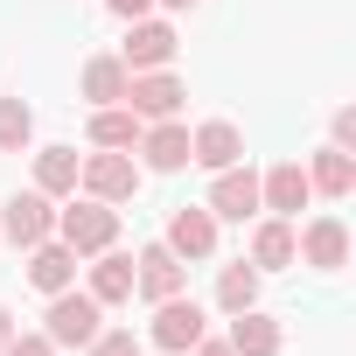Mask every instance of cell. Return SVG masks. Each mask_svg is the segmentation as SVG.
I'll list each match as a JSON object with an SVG mask.
<instances>
[{"label": "cell", "instance_id": "obj_1", "mask_svg": "<svg viewBox=\"0 0 356 356\" xmlns=\"http://www.w3.org/2000/svg\"><path fill=\"white\" fill-rule=\"evenodd\" d=\"M56 238H63L77 259H91V252L119 245V210L98 203V196H63V210H56Z\"/></svg>", "mask_w": 356, "mask_h": 356}, {"label": "cell", "instance_id": "obj_2", "mask_svg": "<svg viewBox=\"0 0 356 356\" xmlns=\"http://www.w3.org/2000/svg\"><path fill=\"white\" fill-rule=\"evenodd\" d=\"M203 335H210V314H203V300H189V293H168V300H154L147 342H154L161 356H189Z\"/></svg>", "mask_w": 356, "mask_h": 356}, {"label": "cell", "instance_id": "obj_3", "mask_svg": "<svg viewBox=\"0 0 356 356\" xmlns=\"http://www.w3.org/2000/svg\"><path fill=\"white\" fill-rule=\"evenodd\" d=\"M133 189H140V161L133 154H119V147H91L84 154V168H77V196H98V203H133Z\"/></svg>", "mask_w": 356, "mask_h": 356}, {"label": "cell", "instance_id": "obj_4", "mask_svg": "<svg viewBox=\"0 0 356 356\" xmlns=\"http://www.w3.org/2000/svg\"><path fill=\"white\" fill-rule=\"evenodd\" d=\"M105 328V307L84 293V286H63V293H49V314H42V335L56 342V349H84L91 335Z\"/></svg>", "mask_w": 356, "mask_h": 356}, {"label": "cell", "instance_id": "obj_5", "mask_svg": "<svg viewBox=\"0 0 356 356\" xmlns=\"http://www.w3.org/2000/svg\"><path fill=\"white\" fill-rule=\"evenodd\" d=\"M293 266H314V273H342V266H349V224H342L335 210L307 217V224L293 231Z\"/></svg>", "mask_w": 356, "mask_h": 356}, {"label": "cell", "instance_id": "obj_6", "mask_svg": "<svg viewBox=\"0 0 356 356\" xmlns=\"http://www.w3.org/2000/svg\"><path fill=\"white\" fill-rule=\"evenodd\" d=\"M0 238H8L15 252H29V245L56 238V203H49L42 189H22V196H8V203H0Z\"/></svg>", "mask_w": 356, "mask_h": 356}, {"label": "cell", "instance_id": "obj_7", "mask_svg": "<svg viewBox=\"0 0 356 356\" xmlns=\"http://www.w3.org/2000/svg\"><path fill=\"white\" fill-rule=\"evenodd\" d=\"M217 217L203 210V203H182V210H175L168 217V231H161V245L175 252V259H182V266H203V259H217Z\"/></svg>", "mask_w": 356, "mask_h": 356}, {"label": "cell", "instance_id": "obj_8", "mask_svg": "<svg viewBox=\"0 0 356 356\" xmlns=\"http://www.w3.org/2000/svg\"><path fill=\"white\" fill-rule=\"evenodd\" d=\"M133 293H140L147 307H154V300H168V293H189V266L154 238V245H140V252H133Z\"/></svg>", "mask_w": 356, "mask_h": 356}, {"label": "cell", "instance_id": "obj_9", "mask_svg": "<svg viewBox=\"0 0 356 356\" xmlns=\"http://www.w3.org/2000/svg\"><path fill=\"white\" fill-rule=\"evenodd\" d=\"M133 154H140V175H182L189 168V126L182 119H147Z\"/></svg>", "mask_w": 356, "mask_h": 356}, {"label": "cell", "instance_id": "obj_10", "mask_svg": "<svg viewBox=\"0 0 356 356\" xmlns=\"http://www.w3.org/2000/svg\"><path fill=\"white\" fill-rule=\"evenodd\" d=\"M175 49H182V35H175L168 22H154V15H140V22H126L119 63L126 70H175Z\"/></svg>", "mask_w": 356, "mask_h": 356}, {"label": "cell", "instance_id": "obj_11", "mask_svg": "<svg viewBox=\"0 0 356 356\" xmlns=\"http://www.w3.org/2000/svg\"><path fill=\"white\" fill-rule=\"evenodd\" d=\"M217 224H245V217H259V175L238 161V168H217L210 175V203H203Z\"/></svg>", "mask_w": 356, "mask_h": 356}, {"label": "cell", "instance_id": "obj_12", "mask_svg": "<svg viewBox=\"0 0 356 356\" xmlns=\"http://www.w3.org/2000/svg\"><path fill=\"white\" fill-rule=\"evenodd\" d=\"M307 203H314V189H307V168L300 161H273L259 175V210L266 217H300Z\"/></svg>", "mask_w": 356, "mask_h": 356}, {"label": "cell", "instance_id": "obj_13", "mask_svg": "<svg viewBox=\"0 0 356 356\" xmlns=\"http://www.w3.org/2000/svg\"><path fill=\"white\" fill-rule=\"evenodd\" d=\"M182 98H189V84L175 70H133V84H126V105L140 119H182Z\"/></svg>", "mask_w": 356, "mask_h": 356}, {"label": "cell", "instance_id": "obj_14", "mask_svg": "<svg viewBox=\"0 0 356 356\" xmlns=\"http://www.w3.org/2000/svg\"><path fill=\"white\" fill-rule=\"evenodd\" d=\"M238 161H245V133H238L231 119H203V126L189 133V168L217 175V168H238Z\"/></svg>", "mask_w": 356, "mask_h": 356}, {"label": "cell", "instance_id": "obj_15", "mask_svg": "<svg viewBox=\"0 0 356 356\" xmlns=\"http://www.w3.org/2000/svg\"><path fill=\"white\" fill-rule=\"evenodd\" d=\"M84 293H91L98 307H126V300H133V252H119V245L91 252V273H84Z\"/></svg>", "mask_w": 356, "mask_h": 356}, {"label": "cell", "instance_id": "obj_16", "mask_svg": "<svg viewBox=\"0 0 356 356\" xmlns=\"http://www.w3.org/2000/svg\"><path fill=\"white\" fill-rule=\"evenodd\" d=\"M77 252L63 245V238H42V245H29V286L35 293H63V286H77Z\"/></svg>", "mask_w": 356, "mask_h": 356}, {"label": "cell", "instance_id": "obj_17", "mask_svg": "<svg viewBox=\"0 0 356 356\" xmlns=\"http://www.w3.org/2000/svg\"><path fill=\"white\" fill-rule=\"evenodd\" d=\"M224 342H231V356H280V349H286V328H280L266 307H245V314H231Z\"/></svg>", "mask_w": 356, "mask_h": 356}, {"label": "cell", "instance_id": "obj_18", "mask_svg": "<svg viewBox=\"0 0 356 356\" xmlns=\"http://www.w3.org/2000/svg\"><path fill=\"white\" fill-rule=\"evenodd\" d=\"M126 84H133V70L119 63V49H105V56H84V70H77V91H84V105H126Z\"/></svg>", "mask_w": 356, "mask_h": 356}, {"label": "cell", "instance_id": "obj_19", "mask_svg": "<svg viewBox=\"0 0 356 356\" xmlns=\"http://www.w3.org/2000/svg\"><path fill=\"white\" fill-rule=\"evenodd\" d=\"M259 273H286L293 266V217H252V252H245Z\"/></svg>", "mask_w": 356, "mask_h": 356}, {"label": "cell", "instance_id": "obj_20", "mask_svg": "<svg viewBox=\"0 0 356 356\" xmlns=\"http://www.w3.org/2000/svg\"><path fill=\"white\" fill-rule=\"evenodd\" d=\"M140 126H147V119H140L133 105H91L84 140H91V147H119V154H133V147H140Z\"/></svg>", "mask_w": 356, "mask_h": 356}, {"label": "cell", "instance_id": "obj_21", "mask_svg": "<svg viewBox=\"0 0 356 356\" xmlns=\"http://www.w3.org/2000/svg\"><path fill=\"white\" fill-rule=\"evenodd\" d=\"M300 168H307V189L328 196V203H342V196L356 189V154H342V147H321V154L300 161Z\"/></svg>", "mask_w": 356, "mask_h": 356}, {"label": "cell", "instance_id": "obj_22", "mask_svg": "<svg viewBox=\"0 0 356 356\" xmlns=\"http://www.w3.org/2000/svg\"><path fill=\"white\" fill-rule=\"evenodd\" d=\"M77 168H84V154H77V147H35V189H42L49 203L77 196Z\"/></svg>", "mask_w": 356, "mask_h": 356}, {"label": "cell", "instance_id": "obj_23", "mask_svg": "<svg viewBox=\"0 0 356 356\" xmlns=\"http://www.w3.org/2000/svg\"><path fill=\"white\" fill-rule=\"evenodd\" d=\"M217 307H224V314L259 307V266H252V259H238V266H224V273H217Z\"/></svg>", "mask_w": 356, "mask_h": 356}, {"label": "cell", "instance_id": "obj_24", "mask_svg": "<svg viewBox=\"0 0 356 356\" xmlns=\"http://www.w3.org/2000/svg\"><path fill=\"white\" fill-rule=\"evenodd\" d=\"M29 140H35V112L22 98H0V154H29Z\"/></svg>", "mask_w": 356, "mask_h": 356}, {"label": "cell", "instance_id": "obj_25", "mask_svg": "<svg viewBox=\"0 0 356 356\" xmlns=\"http://www.w3.org/2000/svg\"><path fill=\"white\" fill-rule=\"evenodd\" d=\"M77 356H140V335H133V328H98Z\"/></svg>", "mask_w": 356, "mask_h": 356}, {"label": "cell", "instance_id": "obj_26", "mask_svg": "<svg viewBox=\"0 0 356 356\" xmlns=\"http://www.w3.org/2000/svg\"><path fill=\"white\" fill-rule=\"evenodd\" d=\"M0 356H63V349H56V342H49L42 328H15V335H8V349H0Z\"/></svg>", "mask_w": 356, "mask_h": 356}, {"label": "cell", "instance_id": "obj_27", "mask_svg": "<svg viewBox=\"0 0 356 356\" xmlns=\"http://www.w3.org/2000/svg\"><path fill=\"white\" fill-rule=\"evenodd\" d=\"M328 147L356 154V105H335V119H328Z\"/></svg>", "mask_w": 356, "mask_h": 356}, {"label": "cell", "instance_id": "obj_28", "mask_svg": "<svg viewBox=\"0 0 356 356\" xmlns=\"http://www.w3.org/2000/svg\"><path fill=\"white\" fill-rule=\"evenodd\" d=\"M105 8H112L119 22H140V15H154V0H105Z\"/></svg>", "mask_w": 356, "mask_h": 356}, {"label": "cell", "instance_id": "obj_29", "mask_svg": "<svg viewBox=\"0 0 356 356\" xmlns=\"http://www.w3.org/2000/svg\"><path fill=\"white\" fill-rule=\"evenodd\" d=\"M189 356H231V342H224V335H203V342H196Z\"/></svg>", "mask_w": 356, "mask_h": 356}, {"label": "cell", "instance_id": "obj_30", "mask_svg": "<svg viewBox=\"0 0 356 356\" xmlns=\"http://www.w3.org/2000/svg\"><path fill=\"white\" fill-rule=\"evenodd\" d=\"M8 335H15V314H8V307H0V349H8Z\"/></svg>", "mask_w": 356, "mask_h": 356}, {"label": "cell", "instance_id": "obj_31", "mask_svg": "<svg viewBox=\"0 0 356 356\" xmlns=\"http://www.w3.org/2000/svg\"><path fill=\"white\" fill-rule=\"evenodd\" d=\"M154 8H168V15H182V8H196V0H154Z\"/></svg>", "mask_w": 356, "mask_h": 356}]
</instances>
